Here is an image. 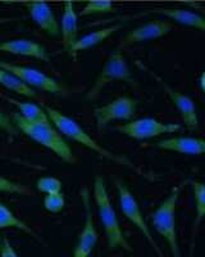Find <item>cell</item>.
<instances>
[{
  "mask_svg": "<svg viewBox=\"0 0 205 257\" xmlns=\"http://www.w3.org/2000/svg\"><path fill=\"white\" fill-rule=\"evenodd\" d=\"M149 13L163 16L164 18H168L170 21H174L182 26H188L191 29H196L199 31L205 30V20L202 15L195 12H191L188 9L181 8H152Z\"/></svg>",
  "mask_w": 205,
  "mask_h": 257,
  "instance_id": "e0dca14e",
  "label": "cell"
},
{
  "mask_svg": "<svg viewBox=\"0 0 205 257\" xmlns=\"http://www.w3.org/2000/svg\"><path fill=\"white\" fill-rule=\"evenodd\" d=\"M94 201L96 205L98 213H99L100 221H102V229L106 237V245L109 251L113 249H123V251L132 253L134 248L127 240L126 235L120 228V220L114 207L112 205L110 197H109L108 189H106V181L102 176H95L94 179Z\"/></svg>",
  "mask_w": 205,
  "mask_h": 257,
  "instance_id": "3957f363",
  "label": "cell"
},
{
  "mask_svg": "<svg viewBox=\"0 0 205 257\" xmlns=\"http://www.w3.org/2000/svg\"><path fill=\"white\" fill-rule=\"evenodd\" d=\"M66 199L62 192L46 194L44 198V208L50 213H58L64 210Z\"/></svg>",
  "mask_w": 205,
  "mask_h": 257,
  "instance_id": "cb8c5ba5",
  "label": "cell"
},
{
  "mask_svg": "<svg viewBox=\"0 0 205 257\" xmlns=\"http://www.w3.org/2000/svg\"><path fill=\"white\" fill-rule=\"evenodd\" d=\"M114 4L112 0H88L86 6L81 11L80 16L106 15L114 12Z\"/></svg>",
  "mask_w": 205,
  "mask_h": 257,
  "instance_id": "603a6c76",
  "label": "cell"
},
{
  "mask_svg": "<svg viewBox=\"0 0 205 257\" xmlns=\"http://www.w3.org/2000/svg\"><path fill=\"white\" fill-rule=\"evenodd\" d=\"M138 108V100L131 96H120L106 104L94 109V117L99 132L106 128L112 121H130Z\"/></svg>",
  "mask_w": 205,
  "mask_h": 257,
  "instance_id": "30bf717a",
  "label": "cell"
},
{
  "mask_svg": "<svg viewBox=\"0 0 205 257\" xmlns=\"http://www.w3.org/2000/svg\"><path fill=\"white\" fill-rule=\"evenodd\" d=\"M82 205L85 208V221L84 228L77 238V244L74 247V257H88L91 252L94 251L95 245L99 240L96 226H95L94 217H92V210H91V199L88 189H84L81 193Z\"/></svg>",
  "mask_w": 205,
  "mask_h": 257,
  "instance_id": "8fae6325",
  "label": "cell"
},
{
  "mask_svg": "<svg viewBox=\"0 0 205 257\" xmlns=\"http://www.w3.org/2000/svg\"><path fill=\"white\" fill-rule=\"evenodd\" d=\"M26 7L30 13V17L32 18L38 29H41L45 34L53 36V38L60 35V26L56 21L53 9L46 2L32 0V2H27Z\"/></svg>",
  "mask_w": 205,
  "mask_h": 257,
  "instance_id": "4fadbf2b",
  "label": "cell"
},
{
  "mask_svg": "<svg viewBox=\"0 0 205 257\" xmlns=\"http://www.w3.org/2000/svg\"><path fill=\"white\" fill-rule=\"evenodd\" d=\"M63 184L59 179L53 178V176H45V178H40L36 181V189L40 193L44 194H52V193L62 192Z\"/></svg>",
  "mask_w": 205,
  "mask_h": 257,
  "instance_id": "d4e9b609",
  "label": "cell"
},
{
  "mask_svg": "<svg viewBox=\"0 0 205 257\" xmlns=\"http://www.w3.org/2000/svg\"><path fill=\"white\" fill-rule=\"evenodd\" d=\"M117 130L120 134L126 135L131 139L145 141V139H152V138L160 137V135L174 134L181 130V125L162 122L152 117H144V118H138V120L122 123V125L117 126Z\"/></svg>",
  "mask_w": 205,
  "mask_h": 257,
  "instance_id": "ba28073f",
  "label": "cell"
},
{
  "mask_svg": "<svg viewBox=\"0 0 205 257\" xmlns=\"http://www.w3.org/2000/svg\"><path fill=\"white\" fill-rule=\"evenodd\" d=\"M0 68H4L8 72L13 73L14 76L22 80L24 84H27L31 88L40 89L45 93L52 94H64V86L59 81H56L53 77L48 76L46 73L41 72L32 67H26V66H20V64L10 63L0 59Z\"/></svg>",
  "mask_w": 205,
  "mask_h": 257,
  "instance_id": "9c48e42d",
  "label": "cell"
},
{
  "mask_svg": "<svg viewBox=\"0 0 205 257\" xmlns=\"http://www.w3.org/2000/svg\"><path fill=\"white\" fill-rule=\"evenodd\" d=\"M120 27H122V24H116L108 27H102V29H99L94 32H90L88 35L82 36V38H78L74 44V47L70 48V54L72 56V54H76V53L82 52V50L96 47L100 43L106 41L109 36L113 35L116 31H118Z\"/></svg>",
  "mask_w": 205,
  "mask_h": 257,
  "instance_id": "ac0fdd59",
  "label": "cell"
},
{
  "mask_svg": "<svg viewBox=\"0 0 205 257\" xmlns=\"http://www.w3.org/2000/svg\"><path fill=\"white\" fill-rule=\"evenodd\" d=\"M135 63L140 70L149 73V76L158 82L159 86L163 89L164 93L167 94L168 98L170 99V102L173 103V105H174V107L177 108V111L180 112L184 126H186L188 130H191V132L198 130V128H199V117H198L196 105H195V102L191 99L190 96L184 95V94L180 93L178 90L172 88V86L166 81V80L162 79L158 73L154 72L152 70H150V68L148 67V66H145L141 61H136Z\"/></svg>",
  "mask_w": 205,
  "mask_h": 257,
  "instance_id": "8992f818",
  "label": "cell"
},
{
  "mask_svg": "<svg viewBox=\"0 0 205 257\" xmlns=\"http://www.w3.org/2000/svg\"><path fill=\"white\" fill-rule=\"evenodd\" d=\"M184 184L173 187L156 210L150 215V222L156 230V233L164 238L170 249V253L174 257H181V248L178 244V237L176 230V208L181 196Z\"/></svg>",
  "mask_w": 205,
  "mask_h": 257,
  "instance_id": "277c9868",
  "label": "cell"
},
{
  "mask_svg": "<svg viewBox=\"0 0 205 257\" xmlns=\"http://www.w3.org/2000/svg\"><path fill=\"white\" fill-rule=\"evenodd\" d=\"M10 21H13L12 18H0V25L6 24V22H10Z\"/></svg>",
  "mask_w": 205,
  "mask_h": 257,
  "instance_id": "f1b7e54d",
  "label": "cell"
},
{
  "mask_svg": "<svg viewBox=\"0 0 205 257\" xmlns=\"http://www.w3.org/2000/svg\"><path fill=\"white\" fill-rule=\"evenodd\" d=\"M42 108H44L45 112H46L50 122L53 123V125L58 128L59 133H60L63 137L68 138V139H70V141L76 142V143L91 149L92 152L99 155L100 157L112 161V162H116V164L123 165V166L128 167L130 170H134L135 173L140 174V175L152 180V176L146 175V173L142 171V169L136 166V165L134 164V162H131L128 158L116 155V153L110 152V151H108L106 148L100 146L95 139H92V138H91L90 135H88V133H86L85 130H84V128H82L81 126L74 120V118H70V117H68L67 114H64L62 111L53 108V107H50V105H42Z\"/></svg>",
  "mask_w": 205,
  "mask_h": 257,
  "instance_id": "6da1fadb",
  "label": "cell"
},
{
  "mask_svg": "<svg viewBox=\"0 0 205 257\" xmlns=\"http://www.w3.org/2000/svg\"><path fill=\"white\" fill-rule=\"evenodd\" d=\"M0 96H2L3 99L8 100L9 103H12L13 105H16V108L18 109V113L22 117H24L26 120L38 121V122H50L46 112H45V109L42 108V107H40V105L34 104V103L20 102V100L10 98V96H6L2 93H0Z\"/></svg>",
  "mask_w": 205,
  "mask_h": 257,
  "instance_id": "d6986e66",
  "label": "cell"
},
{
  "mask_svg": "<svg viewBox=\"0 0 205 257\" xmlns=\"http://www.w3.org/2000/svg\"><path fill=\"white\" fill-rule=\"evenodd\" d=\"M0 229H17V230L24 231V233L30 234L31 237L38 239V234L32 230V228L28 226L24 220L16 216L3 202H0Z\"/></svg>",
  "mask_w": 205,
  "mask_h": 257,
  "instance_id": "7402d4cb",
  "label": "cell"
},
{
  "mask_svg": "<svg viewBox=\"0 0 205 257\" xmlns=\"http://www.w3.org/2000/svg\"><path fill=\"white\" fill-rule=\"evenodd\" d=\"M172 31V25L168 21L154 20L148 24H144L136 29L127 32L118 43V49L131 47L134 44H140L149 40H156L163 36H167Z\"/></svg>",
  "mask_w": 205,
  "mask_h": 257,
  "instance_id": "7c38bea8",
  "label": "cell"
},
{
  "mask_svg": "<svg viewBox=\"0 0 205 257\" xmlns=\"http://www.w3.org/2000/svg\"><path fill=\"white\" fill-rule=\"evenodd\" d=\"M156 148L181 155L200 156L205 152V142L202 138L172 137L156 142Z\"/></svg>",
  "mask_w": 205,
  "mask_h": 257,
  "instance_id": "9a60e30c",
  "label": "cell"
},
{
  "mask_svg": "<svg viewBox=\"0 0 205 257\" xmlns=\"http://www.w3.org/2000/svg\"><path fill=\"white\" fill-rule=\"evenodd\" d=\"M0 192L3 193H13V194H22V196H32V193L30 192L26 187L20 185V183L9 180L0 175Z\"/></svg>",
  "mask_w": 205,
  "mask_h": 257,
  "instance_id": "484cf974",
  "label": "cell"
},
{
  "mask_svg": "<svg viewBox=\"0 0 205 257\" xmlns=\"http://www.w3.org/2000/svg\"><path fill=\"white\" fill-rule=\"evenodd\" d=\"M0 256L17 257V252L14 251L8 238H3V240L0 242Z\"/></svg>",
  "mask_w": 205,
  "mask_h": 257,
  "instance_id": "83f0119b",
  "label": "cell"
},
{
  "mask_svg": "<svg viewBox=\"0 0 205 257\" xmlns=\"http://www.w3.org/2000/svg\"><path fill=\"white\" fill-rule=\"evenodd\" d=\"M0 130L9 135V137H18L20 134V130L17 128V126L13 122L12 117L8 116L6 112H3L0 109Z\"/></svg>",
  "mask_w": 205,
  "mask_h": 257,
  "instance_id": "4316f807",
  "label": "cell"
},
{
  "mask_svg": "<svg viewBox=\"0 0 205 257\" xmlns=\"http://www.w3.org/2000/svg\"><path fill=\"white\" fill-rule=\"evenodd\" d=\"M0 85L4 86L6 90H10L20 95L27 96V98H38V94L31 86L24 84L22 80H20L13 73L8 72L4 68H0Z\"/></svg>",
  "mask_w": 205,
  "mask_h": 257,
  "instance_id": "44dd1931",
  "label": "cell"
},
{
  "mask_svg": "<svg viewBox=\"0 0 205 257\" xmlns=\"http://www.w3.org/2000/svg\"><path fill=\"white\" fill-rule=\"evenodd\" d=\"M116 188H117L120 208V211H122L123 216L126 217L134 226H136V228L140 230V233L145 237L148 243L152 247L154 252H156L159 257H163V252H162L160 247H159L158 243L156 242L154 237L152 235V231H150L146 221L144 219V215L142 212H141V208L140 206H138V202L136 201L135 196L132 194V192L126 187V185L123 184L122 181H116Z\"/></svg>",
  "mask_w": 205,
  "mask_h": 257,
  "instance_id": "52a82bcc",
  "label": "cell"
},
{
  "mask_svg": "<svg viewBox=\"0 0 205 257\" xmlns=\"http://www.w3.org/2000/svg\"><path fill=\"white\" fill-rule=\"evenodd\" d=\"M0 52L9 53L13 56L30 57V58L40 59V61L49 62L50 56L46 48L40 43L30 39H14L0 43Z\"/></svg>",
  "mask_w": 205,
  "mask_h": 257,
  "instance_id": "5bb4252c",
  "label": "cell"
},
{
  "mask_svg": "<svg viewBox=\"0 0 205 257\" xmlns=\"http://www.w3.org/2000/svg\"><path fill=\"white\" fill-rule=\"evenodd\" d=\"M191 188H192L194 199H195V221L192 225V233H191V238L195 240L199 231L200 226L202 224V220L205 216V187L202 181H191Z\"/></svg>",
  "mask_w": 205,
  "mask_h": 257,
  "instance_id": "ffe728a7",
  "label": "cell"
},
{
  "mask_svg": "<svg viewBox=\"0 0 205 257\" xmlns=\"http://www.w3.org/2000/svg\"><path fill=\"white\" fill-rule=\"evenodd\" d=\"M62 43L64 50L70 52V48L76 43L78 35V16L74 11V0H64L63 4V15L60 25Z\"/></svg>",
  "mask_w": 205,
  "mask_h": 257,
  "instance_id": "2e32d148",
  "label": "cell"
},
{
  "mask_svg": "<svg viewBox=\"0 0 205 257\" xmlns=\"http://www.w3.org/2000/svg\"><path fill=\"white\" fill-rule=\"evenodd\" d=\"M10 117H12L13 122L17 126L20 133L28 137L30 139H32L40 146L52 151L56 157H59L67 164L74 165L76 162L74 151L67 143L64 137L59 133V130L53 123L26 120L18 112H13Z\"/></svg>",
  "mask_w": 205,
  "mask_h": 257,
  "instance_id": "7a4b0ae2",
  "label": "cell"
},
{
  "mask_svg": "<svg viewBox=\"0 0 205 257\" xmlns=\"http://www.w3.org/2000/svg\"><path fill=\"white\" fill-rule=\"evenodd\" d=\"M113 81H124L128 82L130 85H135V80L132 77L131 68H130L128 63H127L126 58L120 52V49L114 50L108 57V59H106L104 66H102V71L98 75L94 85L91 86L90 90L86 94V98L88 100H95L100 95L102 89L108 86Z\"/></svg>",
  "mask_w": 205,
  "mask_h": 257,
  "instance_id": "5b68a950",
  "label": "cell"
}]
</instances>
